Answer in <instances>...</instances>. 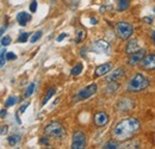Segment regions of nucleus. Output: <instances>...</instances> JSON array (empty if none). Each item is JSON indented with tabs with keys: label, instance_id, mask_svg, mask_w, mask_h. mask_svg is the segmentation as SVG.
<instances>
[{
	"label": "nucleus",
	"instance_id": "obj_8",
	"mask_svg": "<svg viewBox=\"0 0 155 149\" xmlns=\"http://www.w3.org/2000/svg\"><path fill=\"white\" fill-rule=\"evenodd\" d=\"M91 48L96 53H106V51L110 50V44L106 41H104V39H99V41H96L92 44Z\"/></svg>",
	"mask_w": 155,
	"mask_h": 149
},
{
	"label": "nucleus",
	"instance_id": "obj_7",
	"mask_svg": "<svg viewBox=\"0 0 155 149\" xmlns=\"http://www.w3.org/2000/svg\"><path fill=\"white\" fill-rule=\"evenodd\" d=\"M140 63L146 71H155V55H144Z\"/></svg>",
	"mask_w": 155,
	"mask_h": 149
},
{
	"label": "nucleus",
	"instance_id": "obj_28",
	"mask_svg": "<svg viewBox=\"0 0 155 149\" xmlns=\"http://www.w3.org/2000/svg\"><path fill=\"white\" fill-rule=\"evenodd\" d=\"M103 148L105 149H116L118 148V146H117L116 143H112V142H109V143H106V144H104V147Z\"/></svg>",
	"mask_w": 155,
	"mask_h": 149
},
{
	"label": "nucleus",
	"instance_id": "obj_25",
	"mask_svg": "<svg viewBox=\"0 0 155 149\" xmlns=\"http://www.w3.org/2000/svg\"><path fill=\"white\" fill-rule=\"evenodd\" d=\"M35 87H36V85H35V84H30V86L28 87V90H26V92H25V95H26V97H30L31 94L34 93Z\"/></svg>",
	"mask_w": 155,
	"mask_h": 149
},
{
	"label": "nucleus",
	"instance_id": "obj_22",
	"mask_svg": "<svg viewBox=\"0 0 155 149\" xmlns=\"http://www.w3.org/2000/svg\"><path fill=\"white\" fill-rule=\"evenodd\" d=\"M30 36V34L29 32H21L19 35V37L17 39V42H19V43H24V42H26L28 41V38Z\"/></svg>",
	"mask_w": 155,
	"mask_h": 149
},
{
	"label": "nucleus",
	"instance_id": "obj_37",
	"mask_svg": "<svg viewBox=\"0 0 155 149\" xmlns=\"http://www.w3.org/2000/svg\"><path fill=\"white\" fill-rule=\"evenodd\" d=\"M0 116H1V117H4V116H6V110H2V111L0 112Z\"/></svg>",
	"mask_w": 155,
	"mask_h": 149
},
{
	"label": "nucleus",
	"instance_id": "obj_17",
	"mask_svg": "<svg viewBox=\"0 0 155 149\" xmlns=\"http://www.w3.org/2000/svg\"><path fill=\"white\" fill-rule=\"evenodd\" d=\"M130 5V0H118V11H125Z\"/></svg>",
	"mask_w": 155,
	"mask_h": 149
},
{
	"label": "nucleus",
	"instance_id": "obj_29",
	"mask_svg": "<svg viewBox=\"0 0 155 149\" xmlns=\"http://www.w3.org/2000/svg\"><path fill=\"white\" fill-rule=\"evenodd\" d=\"M30 11H31L32 13H35V12L37 11V1H36V0H34V1L31 2V5H30Z\"/></svg>",
	"mask_w": 155,
	"mask_h": 149
},
{
	"label": "nucleus",
	"instance_id": "obj_6",
	"mask_svg": "<svg viewBox=\"0 0 155 149\" xmlns=\"http://www.w3.org/2000/svg\"><path fill=\"white\" fill-rule=\"evenodd\" d=\"M86 147V136L82 131H75L72 138V149H84Z\"/></svg>",
	"mask_w": 155,
	"mask_h": 149
},
{
	"label": "nucleus",
	"instance_id": "obj_32",
	"mask_svg": "<svg viewBox=\"0 0 155 149\" xmlns=\"http://www.w3.org/2000/svg\"><path fill=\"white\" fill-rule=\"evenodd\" d=\"M8 131V128L5 125V127H1V129H0V135H4V134H6Z\"/></svg>",
	"mask_w": 155,
	"mask_h": 149
},
{
	"label": "nucleus",
	"instance_id": "obj_4",
	"mask_svg": "<svg viewBox=\"0 0 155 149\" xmlns=\"http://www.w3.org/2000/svg\"><path fill=\"white\" fill-rule=\"evenodd\" d=\"M134 28L130 23L127 22H119L116 25V34L120 39H128L133 35Z\"/></svg>",
	"mask_w": 155,
	"mask_h": 149
},
{
	"label": "nucleus",
	"instance_id": "obj_3",
	"mask_svg": "<svg viewBox=\"0 0 155 149\" xmlns=\"http://www.w3.org/2000/svg\"><path fill=\"white\" fill-rule=\"evenodd\" d=\"M44 132L47 136H50V137H63L66 135V130L63 128V125L58 122H51L49 123L45 128H44Z\"/></svg>",
	"mask_w": 155,
	"mask_h": 149
},
{
	"label": "nucleus",
	"instance_id": "obj_15",
	"mask_svg": "<svg viewBox=\"0 0 155 149\" xmlns=\"http://www.w3.org/2000/svg\"><path fill=\"white\" fill-rule=\"evenodd\" d=\"M17 20H18V23L21 26H25L31 20V16L29 13H26V12H19L17 15Z\"/></svg>",
	"mask_w": 155,
	"mask_h": 149
},
{
	"label": "nucleus",
	"instance_id": "obj_24",
	"mask_svg": "<svg viewBox=\"0 0 155 149\" xmlns=\"http://www.w3.org/2000/svg\"><path fill=\"white\" fill-rule=\"evenodd\" d=\"M18 141H19V136H18V135H16V136H10V137H8V143H10L11 146L17 144Z\"/></svg>",
	"mask_w": 155,
	"mask_h": 149
},
{
	"label": "nucleus",
	"instance_id": "obj_16",
	"mask_svg": "<svg viewBox=\"0 0 155 149\" xmlns=\"http://www.w3.org/2000/svg\"><path fill=\"white\" fill-rule=\"evenodd\" d=\"M110 85L106 87V93H115L117 92V90H118V87H119V85L116 84V81H112V82H109Z\"/></svg>",
	"mask_w": 155,
	"mask_h": 149
},
{
	"label": "nucleus",
	"instance_id": "obj_5",
	"mask_svg": "<svg viewBox=\"0 0 155 149\" xmlns=\"http://www.w3.org/2000/svg\"><path fill=\"white\" fill-rule=\"evenodd\" d=\"M98 87L96 84H91L88 85L86 88L81 90L79 93L74 97V101H79V100H85V99H88L90 97H92L93 94L97 92Z\"/></svg>",
	"mask_w": 155,
	"mask_h": 149
},
{
	"label": "nucleus",
	"instance_id": "obj_26",
	"mask_svg": "<svg viewBox=\"0 0 155 149\" xmlns=\"http://www.w3.org/2000/svg\"><path fill=\"white\" fill-rule=\"evenodd\" d=\"M10 43H11V37L10 36H5V37L1 38V45L7 47V45H10Z\"/></svg>",
	"mask_w": 155,
	"mask_h": 149
},
{
	"label": "nucleus",
	"instance_id": "obj_11",
	"mask_svg": "<svg viewBox=\"0 0 155 149\" xmlns=\"http://www.w3.org/2000/svg\"><path fill=\"white\" fill-rule=\"evenodd\" d=\"M124 75H125V71H124L123 68H118L116 71H112L110 74L106 76V81H107V82L118 81V80H120Z\"/></svg>",
	"mask_w": 155,
	"mask_h": 149
},
{
	"label": "nucleus",
	"instance_id": "obj_18",
	"mask_svg": "<svg viewBox=\"0 0 155 149\" xmlns=\"http://www.w3.org/2000/svg\"><path fill=\"white\" fill-rule=\"evenodd\" d=\"M55 92H56V90H55V88H50V90L48 91V93H47V95H45L44 100L42 101V106H44V105H45V104H47V103L50 100V98H51V97L55 94Z\"/></svg>",
	"mask_w": 155,
	"mask_h": 149
},
{
	"label": "nucleus",
	"instance_id": "obj_20",
	"mask_svg": "<svg viewBox=\"0 0 155 149\" xmlns=\"http://www.w3.org/2000/svg\"><path fill=\"white\" fill-rule=\"evenodd\" d=\"M18 103V98L17 97H10L8 99H6V106L8 108V106H13V105H16Z\"/></svg>",
	"mask_w": 155,
	"mask_h": 149
},
{
	"label": "nucleus",
	"instance_id": "obj_35",
	"mask_svg": "<svg viewBox=\"0 0 155 149\" xmlns=\"http://www.w3.org/2000/svg\"><path fill=\"white\" fill-rule=\"evenodd\" d=\"M41 143H43V144H48V143H49V142H48V138H45V137L42 138V140H41Z\"/></svg>",
	"mask_w": 155,
	"mask_h": 149
},
{
	"label": "nucleus",
	"instance_id": "obj_12",
	"mask_svg": "<svg viewBox=\"0 0 155 149\" xmlns=\"http://www.w3.org/2000/svg\"><path fill=\"white\" fill-rule=\"evenodd\" d=\"M109 122V116L105 112H98L94 116V124L97 127H104Z\"/></svg>",
	"mask_w": 155,
	"mask_h": 149
},
{
	"label": "nucleus",
	"instance_id": "obj_10",
	"mask_svg": "<svg viewBox=\"0 0 155 149\" xmlns=\"http://www.w3.org/2000/svg\"><path fill=\"white\" fill-rule=\"evenodd\" d=\"M134 101L130 99V98H123L118 101L117 104V110L118 111H129L134 108Z\"/></svg>",
	"mask_w": 155,
	"mask_h": 149
},
{
	"label": "nucleus",
	"instance_id": "obj_30",
	"mask_svg": "<svg viewBox=\"0 0 155 149\" xmlns=\"http://www.w3.org/2000/svg\"><path fill=\"white\" fill-rule=\"evenodd\" d=\"M6 61H10V60H16L17 58V56L15 55L13 53H6Z\"/></svg>",
	"mask_w": 155,
	"mask_h": 149
},
{
	"label": "nucleus",
	"instance_id": "obj_36",
	"mask_svg": "<svg viewBox=\"0 0 155 149\" xmlns=\"http://www.w3.org/2000/svg\"><path fill=\"white\" fill-rule=\"evenodd\" d=\"M150 37H152V39H153V42H154V44H155V31H152Z\"/></svg>",
	"mask_w": 155,
	"mask_h": 149
},
{
	"label": "nucleus",
	"instance_id": "obj_38",
	"mask_svg": "<svg viewBox=\"0 0 155 149\" xmlns=\"http://www.w3.org/2000/svg\"><path fill=\"white\" fill-rule=\"evenodd\" d=\"M4 31H5V28H0V37L2 36V34H4Z\"/></svg>",
	"mask_w": 155,
	"mask_h": 149
},
{
	"label": "nucleus",
	"instance_id": "obj_39",
	"mask_svg": "<svg viewBox=\"0 0 155 149\" xmlns=\"http://www.w3.org/2000/svg\"><path fill=\"white\" fill-rule=\"evenodd\" d=\"M91 23H92V24H97V19L92 18V19H91Z\"/></svg>",
	"mask_w": 155,
	"mask_h": 149
},
{
	"label": "nucleus",
	"instance_id": "obj_33",
	"mask_svg": "<svg viewBox=\"0 0 155 149\" xmlns=\"http://www.w3.org/2000/svg\"><path fill=\"white\" fill-rule=\"evenodd\" d=\"M28 106H29V104H25V105H23V106L20 108L19 111L21 112V113H23V112H25V110H26V108H28Z\"/></svg>",
	"mask_w": 155,
	"mask_h": 149
},
{
	"label": "nucleus",
	"instance_id": "obj_31",
	"mask_svg": "<svg viewBox=\"0 0 155 149\" xmlns=\"http://www.w3.org/2000/svg\"><path fill=\"white\" fill-rule=\"evenodd\" d=\"M66 37H67V34H66V32H63V34H61V35L58 36V39H56V41H58V42H61L62 39H64V38H66Z\"/></svg>",
	"mask_w": 155,
	"mask_h": 149
},
{
	"label": "nucleus",
	"instance_id": "obj_13",
	"mask_svg": "<svg viewBox=\"0 0 155 149\" xmlns=\"http://www.w3.org/2000/svg\"><path fill=\"white\" fill-rule=\"evenodd\" d=\"M112 69V63H104V65H101V66H99L97 67V69H96V72H94V75L96 76H103V75L107 74Z\"/></svg>",
	"mask_w": 155,
	"mask_h": 149
},
{
	"label": "nucleus",
	"instance_id": "obj_1",
	"mask_svg": "<svg viewBox=\"0 0 155 149\" xmlns=\"http://www.w3.org/2000/svg\"><path fill=\"white\" fill-rule=\"evenodd\" d=\"M140 130V122L134 118H125L120 121L114 128V137L119 141H127L131 138L137 131Z\"/></svg>",
	"mask_w": 155,
	"mask_h": 149
},
{
	"label": "nucleus",
	"instance_id": "obj_21",
	"mask_svg": "<svg viewBox=\"0 0 155 149\" xmlns=\"http://www.w3.org/2000/svg\"><path fill=\"white\" fill-rule=\"evenodd\" d=\"M85 37H86V32L82 31V30H79L77 32V39H75V42L77 43H81L85 39Z\"/></svg>",
	"mask_w": 155,
	"mask_h": 149
},
{
	"label": "nucleus",
	"instance_id": "obj_27",
	"mask_svg": "<svg viewBox=\"0 0 155 149\" xmlns=\"http://www.w3.org/2000/svg\"><path fill=\"white\" fill-rule=\"evenodd\" d=\"M5 54H6V49L1 50V54H0V67H2L6 62V57H5Z\"/></svg>",
	"mask_w": 155,
	"mask_h": 149
},
{
	"label": "nucleus",
	"instance_id": "obj_14",
	"mask_svg": "<svg viewBox=\"0 0 155 149\" xmlns=\"http://www.w3.org/2000/svg\"><path fill=\"white\" fill-rule=\"evenodd\" d=\"M137 50H140V45H138V43H137V41L136 39H131V41H129L128 42V44H127V47H125V51H127V54H134L136 53Z\"/></svg>",
	"mask_w": 155,
	"mask_h": 149
},
{
	"label": "nucleus",
	"instance_id": "obj_34",
	"mask_svg": "<svg viewBox=\"0 0 155 149\" xmlns=\"http://www.w3.org/2000/svg\"><path fill=\"white\" fill-rule=\"evenodd\" d=\"M143 20L147 22V24H152V23H153V19L152 18H147V17H146V18H143Z\"/></svg>",
	"mask_w": 155,
	"mask_h": 149
},
{
	"label": "nucleus",
	"instance_id": "obj_19",
	"mask_svg": "<svg viewBox=\"0 0 155 149\" xmlns=\"http://www.w3.org/2000/svg\"><path fill=\"white\" fill-rule=\"evenodd\" d=\"M82 72V63H78L77 66H74L71 71V74L72 75H79Z\"/></svg>",
	"mask_w": 155,
	"mask_h": 149
},
{
	"label": "nucleus",
	"instance_id": "obj_9",
	"mask_svg": "<svg viewBox=\"0 0 155 149\" xmlns=\"http://www.w3.org/2000/svg\"><path fill=\"white\" fill-rule=\"evenodd\" d=\"M144 55H146V50H143V49L137 50L134 54H130L129 58H128V63L130 66H136V65H138L142 61V58L144 57Z\"/></svg>",
	"mask_w": 155,
	"mask_h": 149
},
{
	"label": "nucleus",
	"instance_id": "obj_23",
	"mask_svg": "<svg viewBox=\"0 0 155 149\" xmlns=\"http://www.w3.org/2000/svg\"><path fill=\"white\" fill-rule=\"evenodd\" d=\"M41 36H42V31H36L32 36H31V38H30V42L31 43H35V42H37L39 38H41Z\"/></svg>",
	"mask_w": 155,
	"mask_h": 149
},
{
	"label": "nucleus",
	"instance_id": "obj_2",
	"mask_svg": "<svg viewBox=\"0 0 155 149\" xmlns=\"http://www.w3.org/2000/svg\"><path fill=\"white\" fill-rule=\"evenodd\" d=\"M149 85V81L148 79L142 74H136L133 76V79L129 81L128 84V87L127 90L129 92H140V91H143L148 87Z\"/></svg>",
	"mask_w": 155,
	"mask_h": 149
}]
</instances>
